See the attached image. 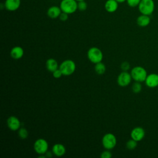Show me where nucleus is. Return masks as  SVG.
Masks as SVG:
<instances>
[{
    "instance_id": "nucleus-1",
    "label": "nucleus",
    "mask_w": 158,
    "mask_h": 158,
    "mask_svg": "<svg viewBox=\"0 0 158 158\" xmlns=\"http://www.w3.org/2000/svg\"><path fill=\"white\" fill-rule=\"evenodd\" d=\"M138 8L141 14L151 15L154 11V0H141Z\"/></svg>"
},
{
    "instance_id": "nucleus-2",
    "label": "nucleus",
    "mask_w": 158,
    "mask_h": 158,
    "mask_svg": "<svg viewBox=\"0 0 158 158\" xmlns=\"http://www.w3.org/2000/svg\"><path fill=\"white\" fill-rule=\"evenodd\" d=\"M77 4L78 2L76 0H61L59 7L62 12L72 14L78 10Z\"/></svg>"
},
{
    "instance_id": "nucleus-3",
    "label": "nucleus",
    "mask_w": 158,
    "mask_h": 158,
    "mask_svg": "<svg viewBox=\"0 0 158 158\" xmlns=\"http://www.w3.org/2000/svg\"><path fill=\"white\" fill-rule=\"evenodd\" d=\"M59 69L61 70L63 75L69 76L73 74L75 71L76 64L73 60L67 59L60 64Z\"/></svg>"
},
{
    "instance_id": "nucleus-4",
    "label": "nucleus",
    "mask_w": 158,
    "mask_h": 158,
    "mask_svg": "<svg viewBox=\"0 0 158 158\" xmlns=\"http://www.w3.org/2000/svg\"><path fill=\"white\" fill-rule=\"evenodd\" d=\"M131 75L132 79L135 81L143 82L145 81L148 73L146 69L141 66H136L133 67L131 70Z\"/></svg>"
},
{
    "instance_id": "nucleus-5",
    "label": "nucleus",
    "mask_w": 158,
    "mask_h": 158,
    "mask_svg": "<svg viewBox=\"0 0 158 158\" xmlns=\"http://www.w3.org/2000/svg\"><path fill=\"white\" fill-rule=\"evenodd\" d=\"M87 57L89 61L96 64L102 60L103 54L101 50L97 47L89 48L87 52Z\"/></svg>"
},
{
    "instance_id": "nucleus-6",
    "label": "nucleus",
    "mask_w": 158,
    "mask_h": 158,
    "mask_svg": "<svg viewBox=\"0 0 158 158\" xmlns=\"http://www.w3.org/2000/svg\"><path fill=\"white\" fill-rule=\"evenodd\" d=\"M117 144V139L115 136L111 133L105 134L102 138V144L106 149L110 150L115 148Z\"/></svg>"
},
{
    "instance_id": "nucleus-7",
    "label": "nucleus",
    "mask_w": 158,
    "mask_h": 158,
    "mask_svg": "<svg viewBox=\"0 0 158 158\" xmlns=\"http://www.w3.org/2000/svg\"><path fill=\"white\" fill-rule=\"evenodd\" d=\"M48 143L46 140L43 138H39L35 141L33 144V148L35 151L41 155L44 154L48 150Z\"/></svg>"
},
{
    "instance_id": "nucleus-8",
    "label": "nucleus",
    "mask_w": 158,
    "mask_h": 158,
    "mask_svg": "<svg viewBox=\"0 0 158 158\" xmlns=\"http://www.w3.org/2000/svg\"><path fill=\"white\" fill-rule=\"evenodd\" d=\"M132 77L131 73L127 71L122 72L118 76L117 81L119 86L122 87H125L128 86L131 81Z\"/></svg>"
},
{
    "instance_id": "nucleus-9",
    "label": "nucleus",
    "mask_w": 158,
    "mask_h": 158,
    "mask_svg": "<svg viewBox=\"0 0 158 158\" xmlns=\"http://www.w3.org/2000/svg\"><path fill=\"white\" fill-rule=\"evenodd\" d=\"M144 136L145 131L142 127H136L134 128L130 133L131 138L136 141H141L144 138Z\"/></svg>"
},
{
    "instance_id": "nucleus-10",
    "label": "nucleus",
    "mask_w": 158,
    "mask_h": 158,
    "mask_svg": "<svg viewBox=\"0 0 158 158\" xmlns=\"http://www.w3.org/2000/svg\"><path fill=\"white\" fill-rule=\"evenodd\" d=\"M8 128L12 131H17L20 128V121L15 116H10L7 120Z\"/></svg>"
},
{
    "instance_id": "nucleus-11",
    "label": "nucleus",
    "mask_w": 158,
    "mask_h": 158,
    "mask_svg": "<svg viewBox=\"0 0 158 158\" xmlns=\"http://www.w3.org/2000/svg\"><path fill=\"white\" fill-rule=\"evenodd\" d=\"M144 82L146 85L151 88L158 86V74L152 73L148 75Z\"/></svg>"
},
{
    "instance_id": "nucleus-12",
    "label": "nucleus",
    "mask_w": 158,
    "mask_h": 158,
    "mask_svg": "<svg viewBox=\"0 0 158 158\" xmlns=\"http://www.w3.org/2000/svg\"><path fill=\"white\" fill-rule=\"evenodd\" d=\"M21 0H5L4 8L8 11H15L20 6Z\"/></svg>"
},
{
    "instance_id": "nucleus-13",
    "label": "nucleus",
    "mask_w": 158,
    "mask_h": 158,
    "mask_svg": "<svg viewBox=\"0 0 158 158\" xmlns=\"http://www.w3.org/2000/svg\"><path fill=\"white\" fill-rule=\"evenodd\" d=\"M62 10L59 6H52L48 9L47 15L49 18L54 19L58 18Z\"/></svg>"
},
{
    "instance_id": "nucleus-14",
    "label": "nucleus",
    "mask_w": 158,
    "mask_h": 158,
    "mask_svg": "<svg viewBox=\"0 0 158 158\" xmlns=\"http://www.w3.org/2000/svg\"><path fill=\"white\" fill-rule=\"evenodd\" d=\"M118 2L116 0H107L104 4L105 10L109 12H115L118 7Z\"/></svg>"
},
{
    "instance_id": "nucleus-15",
    "label": "nucleus",
    "mask_w": 158,
    "mask_h": 158,
    "mask_svg": "<svg viewBox=\"0 0 158 158\" xmlns=\"http://www.w3.org/2000/svg\"><path fill=\"white\" fill-rule=\"evenodd\" d=\"M52 152L55 156L57 157H61L65 154L66 149L62 144L56 143L52 146Z\"/></svg>"
},
{
    "instance_id": "nucleus-16",
    "label": "nucleus",
    "mask_w": 158,
    "mask_h": 158,
    "mask_svg": "<svg viewBox=\"0 0 158 158\" xmlns=\"http://www.w3.org/2000/svg\"><path fill=\"white\" fill-rule=\"evenodd\" d=\"M24 54L23 49L20 46H15L12 48L10 52V56L14 59H21Z\"/></svg>"
},
{
    "instance_id": "nucleus-17",
    "label": "nucleus",
    "mask_w": 158,
    "mask_h": 158,
    "mask_svg": "<svg viewBox=\"0 0 158 158\" xmlns=\"http://www.w3.org/2000/svg\"><path fill=\"white\" fill-rule=\"evenodd\" d=\"M150 15L141 14L136 19V23L138 26L141 27H147L151 22Z\"/></svg>"
},
{
    "instance_id": "nucleus-18",
    "label": "nucleus",
    "mask_w": 158,
    "mask_h": 158,
    "mask_svg": "<svg viewBox=\"0 0 158 158\" xmlns=\"http://www.w3.org/2000/svg\"><path fill=\"white\" fill-rule=\"evenodd\" d=\"M46 67L47 70L52 73L59 69V65L57 60L53 58H49L46 60Z\"/></svg>"
},
{
    "instance_id": "nucleus-19",
    "label": "nucleus",
    "mask_w": 158,
    "mask_h": 158,
    "mask_svg": "<svg viewBox=\"0 0 158 158\" xmlns=\"http://www.w3.org/2000/svg\"><path fill=\"white\" fill-rule=\"evenodd\" d=\"M106 68L104 64H103L101 62L96 64L94 65V70L96 73L98 75L104 74L106 72Z\"/></svg>"
},
{
    "instance_id": "nucleus-20",
    "label": "nucleus",
    "mask_w": 158,
    "mask_h": 158,
    "mask_svg": "<svg viewBox=\"0 0 158 158\" xmlns=\"http://www.w3.org/2000/svg\"><path fill=\"white\" fill-rule=\"evenodd\" d=\"M137 142L136 141H135V139H129L127 143H126V147L129 150H133L135 149L136 146H137Z\"/></svg>"
},
{
    "instance_id": "nucleus-21",
    "label": "nucleus",
    "mask_w": 158,
    "mask_h": 158,
    "mask_svg": "<svg viewBox=\"0 0 158 158\" xmlns=\"http://www.w3.org/2000/svg\"><path fill=\"white\" fill-rule=\"evenodd\" d=\"M18 135L21 139H24L28 136V132L26 128H20L18 130Z\"/></svg>"
},
{
    "instance_id": "nucleus-22",
    "label": "nucleus",
    "mask_w": 158,
    "mask_h": 158,
    "mask_svg": "<svg viewBox=\"0 0 158 158\" xmlns=\"http://www.w3.org/2000/svg\"><path fill=\"white\" fill-rule=\"evenodd\" d=\"M131 89H132V91L133 93H139L141 91V89H142V85L140 83V82H138V81H136L135 83H134L132 85V87H131Z\"/></svg>"
},
{
    "instance_id": "nucleus-23",
    "label": "nucleus",
    "mask_w": 158,
    "mask_h": 158,
    "mask_svg": "<svg viewBox=\"0 0 158 158\" xmlns=\"http://www.w3.org/2000/svg\"><path fill=\"white\" fill-rule=\"evenodd\" d=\"M78 10L80 11H85L86 10L88 4L85 1H81L78 2Z\"/></svg>"
},
{
    "instance_id": "nucleus-24",
    "label": "nucleus",
    "mask_w": 158,
    "mask_h": 158,
    "mask_svg": "<svg viewBox=\"0 0 158 158\" xmlns=\"http://www.w3.org/2000/svg\"><path fill=\"white\" fill-rule=\"evenodd\" d=\"M141 0H127L126 2L128 6L131 7H138Z\"/></svg>"
},
{
    "instance_id": "nucleus-25",
    "label": "nucleus",
    "mask_w": 158,
    "mask_h": 158,
    "mask_svg": "<svg viewBox=\"0 0 158 158\" xmlns=\"http://www.w3.org/2000/svg\"><path fill=\"white\" fill-rule=\"evenodd\" d=\"M111 157H112V154L108 149H106L102 151L101 154V158H110Z\"/></svg>"
},
{
    "instance_id": "nucleus-26",
    "label": "nucleus",
    "mask_w": 158,
    "mask_h": 158,
    "mask_svg": "<svg viewBox=\"0 0 158 158\" xmlns=\"http://www.w3.org/2000/svg\"><path fill=\"white\" fill-rule=\"evenodd\" d=\"M120 67H121V69L123 71H128L130 68V65L129 62H128L127 61H125V62H123L121 64Z\"/></svg>"
},
{
    "instance_id": "nucleus-27",
    "label": "nucleus",
    "mask_w": 158,
    "mask_h": 158,
    "mask_svg": "<svg viewBox=\"0 0 158 158\" xmlns=\"http://www.w3.org/2000/svg\"><path fill=\"white\" fill-rule=\"evenodd\" d=\"M62 75H63V74H62L61 70L59 69V68L52 72V76L56 78H60L62 77Z\"/></svg>"
},
{
    "instance_id": "nucleus-28",
    "label": "nucleus",
    "mask_w": 158,
    "mask_h": 158,
    "mask_svg": "<svg viewBox=\"0 0 158 158\" xmlns=\"http://www.w3.org/2000/svg\"><path fill=\"white\" fill-rule=\"evenodd\" d=\"M69 14H67V13H65V12H62L60 13V14L59 18V19H60L61 21L65 22V21H66V20L68 19V18H69Z\"/></svg>"
},
{
    "instance_id": "nucleus-29",
    "label": "nucleus",
    "mask_w": 158,
    "mask_h": 158,
    "mask_svg": "<svg viewBox=\"0 0 158 158\" xmlns=\"http://www.w3.org/2000/svg\"><path fill=\"white\" fill-rule=\"evenodd\" d=\"M46 157H52V153L50 151H47L46 152Z\"/></svg>"
},
{
    "instance_id": "nucleus-30",
    "label": "nucleus",
    "mask_w": 158,
    "mask_h": 158,
    "mask_svg": "<svg viewBox=\"0 0 158 158\" xmlns=\"http://www.w3.org/2000/svg\"><path fill=\"white\" fill-rule=\"evenodd\" d=\"M118 3H123L124 2H125L127 0H116Z\"/></svg>"
},
{
    "instance_id": "nucleus-31",
    "label": "nucleus",
    "mask_w": 158,
    "mask_h": 158,
    "mask_svg": "<svg viewBox=\"0 0 158 158\" xmlns=\"http://www.w3.org/2000/svg\"><path fill=\"white\" fill-rule=\"evenodd\" d=\"M77 2H78V1H85V0H76Z\"/></svg>"
}]
</instances>
